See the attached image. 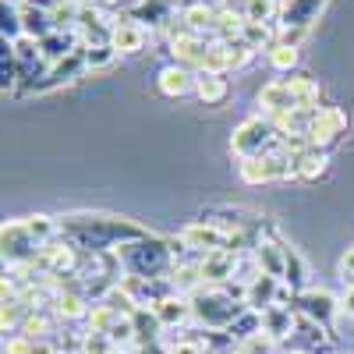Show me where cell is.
I'll return each instance as SVG.
<instances>
[{
	"mask_svg": "<svg viewBox=\"0 0 354 354\" xmlns=\"http://www.w3.org/2000/svg\"><path fill=\"white\" fill-rule=\"evenodd\" d=\"M61 234L82 252H113L128 241L145 238V227L121 220V216H103V213H75L61 216Z\"/></svg>",
	"mask_w": 354,
	"mask_h": 354,
	"instance_id": "obj_1",
	"label": "cell"
},
{
	"mask_svg": "<svg viewBox=\"0 0 354 354\" xmlns=\"http://www.w3.org/2000/svg\"><path fill=\"white\" fill-rule=\"evenodd\" d=\"M121 259L124 277H170L174 270V255H170V241L156 238V234H145L138 241H128L121 248H113Z\"/></svg>",
	"mask_w": 354,
	"mask_h": 354,
	"instance_id": "obj_2",
	"label": "cell"
},
{
	"mask_svg": "<svg viewBox=\"0 0 354 354\" xmlns=\"http://www.w3.org/2000/svg\"><path fill=\"white\" fill-rule=\"evenodd\" d=\"M188 301H192V319L202 330H230V322L248 308L234 301L230 294H223L220 287H198L195 294H188Z\"/></svg>",
	"mask_w": 354,
	"mask_h": 354,
	"instance_id": "obj_3",
	"label": "cell"
},
{
	"mask_svg": "<svg viewBox=\"0 0 354 354\" xmlns=\"http://www.w3.org/2000/svg\"><path fill=\"white\" fill-rule=\"evenodd\" d=\"M277 142H280L277 124L270 121V117L255 113V117H245V121L234 128V135H230V153L238 156V160H248V156L270 153Z\"/></svg>",
	"mask_w": 354,
	"mask_h": 354,
	"instance_id": "obj_4",
	"label": "cell"
},
{
	"mask_svg": "<svg viewBox=\"0 0 354 354\" xmlns=\"http://www.w3.org/2000/svg\"><path fill=\"white\" fill-rule=\"evenodd\" d=\"M344 135H347V110H344V106H333V103H322V106L315 110L312 128H308V142H312V149L330 153Z\"/></svg>",
	"mask_w": 354,
	"mask_h": 354,
	"instance_id": "obj_5",
	"label": "cell"
},
{
	"mask_svg": "<svg viewBox=\"0 0 354 354\" xmlns=\"http://www.w3.org/2000/svg\"><path fill=\"white\" fill-rule=\"evenodd\" d=\"M0 245H4V266H32L39 255V241L28 234L25 220H11L0 230Z\"/></svg>",
	"mask_w": 354,
	"mask_h": 354,
	"instance_id": "obj_6",
	"label": "cell"
},
{
	"mask_svg": "<svg viewBox=\"0 0 354 354\" xmlns=\"http://www.w3.org/2000/svg\"><path fill=\"white\" fill-rule=\"evenodd\" d=\"M294 312L330 330L333 319L340 315V298H337V294H330L326 287H308V290H301L298 298H294Z\"/></svg>",
	"mask_w": 354,
	"mask_h": 354,
	"instance_id": "obj_7",
	"label": "cell"
},
{
	"mask_svg": "<svg viewBox=\"0 0 354 354\" xmlns=\"http://www.w3.org/2000/svg\"><path fill=\"white\" fill-rule=\"evenodd\" d=\"M85 71H88V68H85V53H82V46H78L71 57H64V61L50 64V71H46L39 82L28 85V93H50V88H61V85H68V82L82 78ZM28 93H25V96H28Z\"/></svg>",
	"mask_w": 354,
	"mask_h": 354,
	"instance_id": "obj_8",
	"label": "cell"
},
{
	"mask_svg": "<svg viewBox=\"0 0 354 354\" xmlns=\"http://www.w3.org/2000/svg\"><path fill=\"white\" fill-rule=\"evenodd\" d=\"M181 241L195 252V255H205V252H227L230 248V234L205 223V220H192L185 230H181Z\"/></svg>",
	"mask_w": 354,
	"mask_h": 354,
	"instance_id": "obj_9",
	"label": "cell"
},
{
	"mask_svg": "<svg viewBox=\"0 0 354 354\" xmlns=\"http://www.w3.org/2000/svg\"><path fill=\"white\" fill-rule=\"evenodd\" d=\"M255 103H259L262 117H270V121H280V117H287V113L298 110V100H294V93L287 88V82H283V78L266 82V85L259 88Z\"/></svg>",
	"mask_w": 354,
	"mask_h": 354,
	"instance_id": "obj_10",
	"label": "cell"
},
{
	"mask_svg": "<svg viewBox=\"0 0 354 354\" xmlns=\"http://www.w3.org/2000/svg\"><path fill=\"white\" fill-rule=\"evenodd\" d=\"M234 266H238V255L234 252H205L198 259V273L205 287H223L227 280H234Z\"/></svg>",
	"mask_w": 354,
	"mask_h": 354,
	"instance_id": "obj_11",
	"label": "cell"
},
{
	"mask_svg": "<svg viewBox=\"0 0 354 354\" xmlns=\"http://www.w3.org/2000/svg\"><path fill=\"white\" fill-rule=\"evenodd\" d=\"M326 8V0H283L280 4V21L283 28H312Z\"/></svg>",
	"mask_w": 354,
	"mask_h": 354,
	"instance_id": "obj_12",
	"label": "cell"
},
{
	"mask_svg": "<svg viewBox=\"0 0 354 354\" xmlns=\"http://www.w3.org/2000/svg\"><path fill=\"white\" fill-rule=\"evenodd\" d=\"M145 39H149V28H142V25L131 21V18H113L110 46H113L117 53H142V50H145Z\"/></svg>",
	"mask_w": 354,
	"mask_h": 354,
	"instance_id": "obj_13",
	"label": "cell"
},
{
	"mask_svg": "<svg viewBox=\"0 0 354 354\" xmlns=\"http://www.w3.org/2000/svg\"><path fill=\"white\" fill-rule=\"evenodd\" d=\"M156 88H160L167 100L192 96V93H195V71L185 68V64H167V68L156 75Z\"/></svg>",
	"mask_w": 354,
	"mask_h": 354,
	"instance_id": "obj_14",
	"label": "cell"
},
{
	"mask_svg": "<svg viewBox=\"0 0 354 354\" xmlns=\"http://www.w3.org/2000/svg\"><path fill=\"white\" fill-rule=\"evenodd\" d=\"M198 220L213 223V227H220V230H227V234H241V230H248L259 216L248 213V209H238V205H213V209H205Z\"/></svg>",
	"mask_w": 354,
	"mask_h": 354,
	"instance_id": "obj_15",
	"label": "cell"
},
{
	"mask_svg": "<svg viewBox=\"0 0 354 354\" xmlns=\"http://www.w3.org/2000/svg\"><path fill=\"white\" fill-rule=\"evenodd\" d=\"M195 96L205 106H223L230 100V78L220 71H195Z\"/></svg>",
	"mask_w": 354,
	"mask_h": 354,
	"instance_id": "obj_16",
	"label": "cell"
},
{
	"mask_svg": "<svg viewBox=\"0 0 354 354\" xmlns=\"http://www.w3.org/2000/svg\"><path fill=\"white\" fill-rule=\"evenodd\" d=\"M294 322H298V312H294L290 305H270L262 312V333L270 340H277V344H283L294 333Z\"/></svg>",
	"mask_w": 354,
	"mask_h": 354,
	"instance_id": "obj_17",
	"label": "cell"
},
{
	"mask_svg": "<svg viewBox=\"0 0 354 354\" xmlns=\"http://www.w3.org/2000/svg\"><path fill=\"white\" fill-rule=\"evenodd\" d=\"M131 326H135V347L153 344V340H163V333H167V326L160 322V315H156L153 305H138L135 315H131ZM135 347H131V351H135Z\"/></svg>",
	"mask_w": 354,
	"mask_h": 354,
	"instance_id": "obj_18",
	"label": "cell"
},
{
	"mask_svg": "<svg viewBox=\"0 0 354 354\" xmlns=\"http://www.w3.org/2000/svg\"><path fill=\"white\" fill-rule=\"evenodd\" d=\"M280 287H283V280L280 277H270V273H259L252 283H248V308H255V312H266L270 305H277V298H280Z\"/></svg>",
	"mask_w": 354,
	"mask_h": 354,
	"instance_id": "obj_19",
	"label": "cell"
},
{
	"mask_svg": "<svg viewBox=\"0 0 354 354\" xmlns=\"http://www.w3.org/2000/svg\"><path fill=\"white\" fill-rule=\"evenodd\" d=\"M153 308H156V315H160V322L167 330H181L185 322L192 319V301L185 298V294H170V298L156 301Z\"/></svg>",
	"mask_w": 354,
	"mask_h": 354,
	"instance_id": "obj_20",
	"label": "cell"
},
{
	"mask_svg": "<svg viewBox=\"0 0 354 354\" xmlns=\"http://www.w3.org/2000/svg\"><path fill=\"white\" fill-rule=\"evenodd\" d=\"M283 287H290L294 294H301V290H308L312 283H308V262L301 259V252L298 248H283Z\"/></svg>",
	"mask_w": 354,
	"mask_h": 354,
	"instance_id": "obj_21",
	"label": "cell"
},
{
	"mask_svg": "<svg viewBox=\"0 0 354 354\" xmlns=\"http://www.w3.org/2000/svg\"><path fill=\"white\" fill-rule=\"evenodd\" d=\"M18 11H21V28H25V36H32V39L43 43L50 32H57V28H53V15H50L46 8H36V4H28V0H25Z\"/></svg>",
	"mask_w": 354,
	"mask_h": 354,
	"instance_id": "obj_22",
	"label": "cell"
},
{
	"mask_svg": "<svg viewBox=\"0 0 354 354\" xmlns=\"http://www.w3.org/2000/svg\"><path fill=\"white\" fill-rule=\"evenodd\" d=\"M326 174H330V153H322V149H305V153H298V181L315 185V181H322Z\"/></svg>",
	"mask_w": 354,
	"mask_h": 354,
	"instance_id": "obj_23",
	"label": "cell"
},
{
	"mask_svg": "<svg viewBox=\"0 0 354 354\" xmlns=\"http://www.w3.org/2000/svg\"><path fill=\"white\" fill-rule=\"evenodd\" d=\"M181 21L192 28V32H202V36H213V21H216V8L202 4V0H192V4L181 8Z\"/></svg>",
	"mask_w": 354,
	"mask_h": 354,
	"instance_id": "obj_24",
	"label": "cell"
},
{
	"mask_svg": "<svg viewBox=\"0 0 354 354\" xmlns=\"http://www.w3.org/2000/svg\"><path fill=\"white\" fill-rule=\"evenodd\" d=\"M238 177H241L245 185H270V181H277L270 156H248V160H238Z\"/></svg>",
	"mask_w": 354,
	"mask_h": 354,
	"instance_id": "obj_25",
	"label": "cell"
},
{
	"mask_svg": "<svg viewBox=\"0 0 354 354\" xmlns=\"http://www.w3.org/2000/svg\"><path fill=\"white\" fill-rule=\"evenodd\" d=\"M283 248H287V241H262V245L252 252L255 262H259V270L283 280Z\"/></svg>",
	"mask_w": 354,
	"mask_h": 354,
	"instance_id": "obj_26",
	"label": "cell"
},
{
	"mask_svg": "<svg viewBox=\"0 0 354 354\" xmlns=\"http://www.w3.org/2000/svg\"><path fill=\"white\" fill-rule=\"evenodd\" d=\"M298 61H301L298 46H287V43H280V39L266 50V64H270L277 75H294V71H298Z\"/></svg>",
	"mask_w": 354,
	"mask_h": 354,
	"instance_id": "obj_27",
	"label": "cell"
},
{
	"mask_svg": "<svg viewBox=\"0 0 354 354\" xmlns=\"http://www.w3.org/2000/svg\"><path fill=\"white\" fill-rule=\"evenodd\" d=\"M241 39H245L252 50H270V46L277 43V28H273L270 21H248V18H245Z\"/></svg>",
	"mask_w": 354,
	"mask_h": 354,
	"instance_id": "obj_28",
	"label": "cell"
},
{
	"mask_svg": "<svg viewBox=\"0 0 354 354\" xmlns=\"http://www.w3.org/2000/svg\"><path fill=\"white\" fill-rule=\"evenodd\" d=\"M234 340H238V347L245 344V340H252V337H259L262 333V312H255V308H245L238 319L230 322V330H227Z\"/></svg>",
	"mask_w": 354,
	"mask_h": 354,
	"instance_id": "obj_29",
	"label": "cell"
},
{
	"mask_svg": "<svg viewBox=\"0 0 354 354\" xmlns=\"http://www.w3.org/2000/svg\"><path fill=\"white\" fill-rule=\"evenodd\" d=\"M280 4L283 0H241V15L248 21H280Z\"/></svg>",
	"mask_w": 354,
	"mask_h": 354,
	"instance_id": "obj_30",
	"label": "cell"
},
{
	"mask_svg": "<svg viewBox=\"0 0 354 354\" xmlns=\"http://www.w3.org/2000/svg\"><path fill=\"white\" fill-rule=\"evenodd\" d=\"M121 319H124V315H117L110 305L93 301V308H88V319H85V330H93V333H110Z\"/></svg>",
	"mask_w": 354,
	"mask_h": 354,
	"instance_id": "obj_31",
	"label": "cell"
},
{
	"mask_svg": "<svg viewBox=\"0 0 354 354\" xmlns=\"http://www.w3.org/2000/svg\"><path fill=\"white\" fill-rule=\"evenodd\" d=\"M82 53H85V68H88V71H103V68H110V64H113V57H117V50H113L110 43H93V46H85V43H82Z\"/></svg>",
	"mask_w": 354,
	"mask_h": 354,
	"instance_id": "obj_32",
	"label": "cell"
},
{
	"mask_svg": "<svg viewBox=\"0 0 354 354\" xmlns=\"http://www.w3.org/2000/svg\"><path fill=\"white\" fill-rule=\"evenodd\" d=\"M202 71H220V75H230V43L213 39V43H209V53H205V68H202Z\"/></svg>",
	"mask_w": 354,
	"mask_h": 354,
	"instance_id": "obj_33",
	"label": "cell"
},
{
	"mask_svg": "<svg viewBox=\"0 0 354 354\" xmlns=\"http://www.w3.org/2000/svg\"><path fill=\"white\" fill-rule=\"evenodd\" d=\"M0 32H4V43H15L25 36V28H21V11L4 4V11H0Z\"/></svg>",
	"mask_w": 354,
	"mask_h": 354,
	"instance_id": "obj_34",
	"label": "cell"
},
{
	"mask_svg": "<svg viewBox=\"0 0 354 354\" xmlns=\"http://www.w3.org/2000/svg\"><path fill=\"white\" fill-rule=\"evenodd\" d=\"M113 340L106 333H93V330H85V340H82V354H113Z\"/></svg>",
	"mask_w": 354,
	"mask_h": 354,
	"instance_id": "obj_35",
	"label": "cell"
},
{
	"mask_svg": "<svg viewBox=\"0 0 354 354\" xmlns=\"http://www.w3.org/2000/svg\"><path fill=\"white\" fill-rule=\"evenodd\" d=\"M255 53H259V50H252L245 39H230V71H241V68H248Z\"/></svg>",
	"mask_w": 354,
	"mask_h": 354,
	"instance_id": "obj_36",
	"label": "cell"
},
{
	"mask_svg": "<svg viewBox=\"0 0 354 354\" xmlns=\"http://www.w3.org/2000/svg\"><path fill=\"white\" fill-rule=\"evenodd\" d=\"M238 351H241V354H280V344H277V340H270L266 333H259V337L245 340Z\"/></svg>",
	"mask_w": 354,
	"mask_h": 354,
	"instance_id": "obj_37",
	"label": "cell"
},
{
	"mask_svg": "<svg viewBox=\"0 0 354 354\" xmlns=\"http://www.w3.org/2000/svg\"><path fill=\"white\" fill-rule=\"evenodd\" d=\"M305 36H308V28H283V25H277V39L287 43V46H301Z\"/></svg>",
	"mask_w": 354,
	"mask_h": 354,
	"instance_id": "obj_38",
	"label": "cell"
},
{
	"mask_svg": "<svg viewBox=\"0 0 354 354\" xmlns=\"http://www.w3.org/2000/svg\"><path fill=\"white\" fill-rule=\"evenodd\" d=\"M340 277H344V283L347 287H354V245L344 252V259H340Z\"/></svg>",
	"mask_w": 354,
	"mask_h": 354,
	"instance_id": "obj_39",
	"label": "cell"
},
{
	"mask_svg": "<svg viewBox=\"0 0 354 354\" xmlns=\"http://www.w3.org/2000/svg\"><path fill=\"white\" fill-rule=\"evenodd\" d=\"M170 354H205V347H202L195 337H188V340H181V344H174Z\"/></svg>",
	"mask_w": 354,
	"mask_h": 354,
	"instance_id": "obj_40",
	"label": "cell"
},
{
	"mask_svg": "<svg viewBox=\"0 0 354 354\" xmlns=\"http://www.w3.org/2000/svg\"><path fill=\"white\" fill-rule=\"evenodd\" d=\"M340 312L354 319V287H344V294H340Z\"/></svg>",
	"mask_w": 354,
	"mask_h": 354,
	"instance_id": "obj_41",
	"label": "cell"
},
{
	"mask_svg": "<svg viewBox=\"0 0 354 354\" xmlns=\"http://www.w3.org/2000/svg\"><path fill=\"white\" fill-rule=\"evenodd\" d=\"M96 4H100V8H106V11H110V8H121V4H128V0H96Z\"/></svg>",
	"mask_w": 354,
	"mask_h": 354,
	"instance_id": "obj_42",
	"label": "cell"
},
{
	"mask_svg": "<svg viewBox=\"0 0 354 354\" xmlns=\"http://www.w3.org/2000/svg\"><path fill=\"white\" fill-rule=\"evenodd\" d=\"M4 4H11V8H21V4H25V0H4Z\"/></svg>",
	"mask_w": 354,
	"mask_h": 354,
	"instance_id": "obj_43",
	"label": "cell"
},
{
	"mask_svg": "<svg viewBox=\"0 0 354 354\" xmlns=\"http://www.w3.org/2000/svg\"><path fill=\"white\" fill-rule=\"evenodd\" d=\"M113 354H128V351H113Z\"/></svg>",
	"mask_w": 354,
	"mask_h": 354,
	"instance_id": "obj_44",
	"label": "cell"
},
{
	"mask_svg": "<svg viewBox=\"0 0 354 354\" xmlns=\"http://www.w3.org/2000/svg\"><path fill=\"white\" fill-rule=\"evenodd\" d=\"M75 4H85V0H75Z\"/></svg>",
	"mask_w": 354,
	"mask_h": 354,
	"instance_id": "obj_45",
	"label": "cell"
}]
</instances>
